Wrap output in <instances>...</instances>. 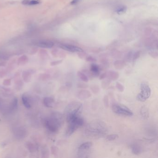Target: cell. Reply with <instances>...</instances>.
<instances>
[{
	"label": "cell",
	"instance_id": "6da1fadb",
	"mask_svg": "<svg viewBox=\"0 0 158 158\" xmlns=\"http://www.w3.org/2000/svg\"><path fill=\"white\" fill-rule=\"evenodd\" d=\"M108 127L105 122L100 120H95L89 123L85 128V134L91 137H101L108 133Z\"/></svg>",
	"mask_w": 158,
	"mask_h": 158
},
{
	"label": "cell",
	"instance_id": "7a4b0ae2",
	"mask_svg": "<svg viewBox=\"0 0 158 158\" xmlns=\"http://www.w3.org/2000/svg\"><path fill=\"white\" fill-rule=\"evenodd\" d=\"M64 122V117L60 113L55 112L45 121V126L51 132H58Z\"/></svg>",
	"mask_w": 158,
	"mask_h": 158
},
{
	"label": "cell",
	"instance_id": "3957f363",
	"mask_svg": "<svg viewBox=\"0 0 158 158\" xmlns=\"http://www.w3.org/2000/svg\"><path fill=\"white\" fill-rule=\"evenodd\" d=\"M83 109V104L79 102L73 101L68 104L64 110V115L67 122L74 118L80 116Z\"/></svg>",
	"mask_w": 158,
	"mask_h": 158
},
{
	"label": "cell",
	"instance_id": "277c9868",
	"mask_svg": "<svg viewBox=\"0 0 158 158\" xmlns=\"http://www.w3.org/2000/svg\"><path fill=\"white\" fill-rule=\"evenodd\" d=\"M68 123L69 124L66 130V135L70 136L84 124V120L81 116H78L73 119Z\"/></svg>",
	"mask_w": 158,
	"mask_h": 158
},
{
	"label": "cell",
	"instance_id": "5b68a950",
	"mask_svg": "<svg viewBox=\"0 0 158 158\" xmlns=\"http://www.w3.org/2000/svg\"><path fill=\"white\" fill-rule=\"evenodd\" d=\"M151 95V90L147 82H143L140 84V92L137 96V99L141 102H145L150 97Z\"/></svg>",
	"mask_w": 158,
	"mask_h": 158
},
{
	"label": "cell",
	"instance_id": "8992f818",
	"mask_svg": "<svg viewBox=\"0 0 158 158\" xmlns=\"http://www.w3.org/2000/svg\"><path fill=\"white\" fill-rule=\"evenodd\" d=\"M112 110L113 112L119 115L127 116H131L133 115V112L127 106L118 103L113 104Z\"/></svg>",
	"mask_w": 158,
	"mask_h": 158
},
{
	"label": "cell",
	"instance_id": "52a82bcc",
	"mask_svg": "<svg viewBox=\"0 0 158 158\" xmlns=\"http://www.w3.org/2000/svg\"><path fill=\"white\" fill-rule=\"evenodd\" d=\"M92 146V142L90 141L84 142L81 144L78 148V157L80 158L85 157V155L87 154V153Z\"/></svg>",
	"mask_w": 158,
	"mask_h": 158
},
{
	"label": "cell",
	"instance_id": "ba28073f",
	"mask_svg": "<svg viewBox=\"0 0 158 158\" xmlns=\"http://www.w3.org/2000/svg\"><path fill=\"white\" fill-rule=\"evenodd\" d=\"M60 47L62 48L63 49L72 52H82L83 50L81 48L77 47V46H73L72 45H65V44H62L60 45Z\"/></svg>",
	"mask_w": 158,
	"mask_h": 158
},
{
	"label": "cell",
	"instance_id": "9c48e42d",
	"mask_svg": "<svg viewBox=\"0 0 158 158\" xmlns=\"http://www.w3.org/2000/svg\"><path fill=\"white\" fill-rule=\"evenodd\" d=\"M36 45L41 48H50L54 46V43L50 40H41L36 43Z\"/></svg>",
	"mask_w": 158,
	"mask_h": 158
},
{
	"label": "cell",
	"instance_id": "30bf717a",
	"mask_svg": "<svg viewBox=\"0 0 158 158\" xmlns=\"http://www.w3.org/2000/svg\"><path fill=\"white\" fill-rule=\"evenodd\" d=\"M91 96V94L90 91L85 90H80L77 94L78 97L81 100L87 99L88 98H90Z\"/></svg>",
	"mask_w": 158,
	"mask_h": 158
},
{
	"label": "cell",
	"instance_id": "8fae6325",
	"mask_svg": "<svg viewBox=\"0 0 158 158\" xmlns=\"http://www.w3.org/2000/svg\"><path fill=\"white\" fill-rule=\"evenodd\" d=\"M101 68L97 64H92L90 65V72L93 76L97 77L100 74Z\"/></svg>",
	"mask_w": 158,
	"mask_h": 158
},
{
	"label": "cell",
	"instance_id": "7c38bea8",
	"mask_svg": "<svg viewBox=\"0 0 158 158\" xmlns=\"http://www.w3.org/2000/svg\"><path fill=\"white\" fill-rule=\"evenodd\" d=\"M140 114L142 118L147 119L149 117V111L148 108L146 105H143L140 108Z\"/></svg>",
	"mask_w": 158,
	"mask_h": 158
},
{
	"label": "cell",
	"instance_id": "4fadbf2b",
	"mask_svg": "<svg viewBox=\"0 0 158 158\" xmlns=\"http://www.w3.org/2000/svg\"><path fill=\"white\" fill-rule=\"evenodd\" d=\"M131 149L132 152L135 155H139L142 152L141 147L138 144H132L131 146Z\"/></svg>",
	"mask_w": 158,
	"mask_h": 158
},
{
	"label": "cell",
	"instance_id": "5bb4252c",
	"mask_svg": "<svg viewBox=\"0 0 158 158\" xmlns=\"http://www.w3.org/2000/svg\"><path fill=\"white\" fill-rule=\"evenodd\" d=\"M107 73V77L108 79L112 81H116L117 80L119 77V74L118 72L113 71V70H110L108 71Z\"/></svg>",
	"mask_w": 158,
	"mask_h": 158
},
{
	"label": "cell",
	"instance_id": "9a60e30c",
	"mask_svg": "<svg viewBox=\"0 0 158 158\" xmlns=\"http://www.w3.org/2000/svg\"><path fill=\"white\" fill-rule=\"evenodd\" d=\"M54 100L52 97H46L44 98L43 102L45 106L47 107H52L54 104Z\"/></svg>",
	"mask_w": 158,
	"mask_h": 158
},
{
	"label": "cell",
	"instance_id": "2e32d148",
	"mask_svg": "<svg viewBox=\"0 0 158 158\" xmlns=\"http://www.w3.org/2000/svg\"><path fill=\"white\" fill-rule=\"evenodd\" d=\"M30 98L26 95H23L22 96V101L24 106L26 108H29L31 107V103Z\"/></svg>",
	"mask_w": 158,
	"mask_h": 158
},
{
	"label": "cell",
	"instance_id": "e0dca14e",
	"mask_svg": "<svg viewBox=\"0 0 158 158\" xmlns=\"http://www.w3.org/2000/svg\"><path fill=\"white\" fill-rule=\"evenodd\" d=\"M77 75H78V77L83 81L85 82V83H87V82H88L89 81V78H88V77L84 72H80V71H78L77 72Z\"/></svg>",
	"mask_w": 158,
	"mask_h": 158
},
{
	"label": "cell",
	"instance_id": "ac0fdd59",
	"mask_svg": "<svg viewBox=\"0 0 158 158\" xmlns=\"http://www.w3.org/2000/svg\"><path fill=\"white\" fill-rule=\"evenodd\" d=\"M125 63L123 61L118 60L116 61L114 63V66L116 69L121 70L122 69V68H124L125 66Z\"/></svg>",
	"mask_w": 158,
	"mask_h": 158
},
{
	"label": "cell",
	"instance_id": "d6986e66",
	"mask_svg": "<svg viewBox=\"0 0 158 158\" xmlns=\"http://www.w3.org/2000/svg\"><path fill=\"white\" fill-rule=\"evenodd\" d=\"M118 134H111L108 135L105 137V140L107 141H113L118 138Z\"/></svg>",
	"mask_w": 158,
	"mask_h": 158
},
{
	"label": "cell",
	"instance_id": "ffe728a7",
	"mask_svg": "<svg viewBox=\"0 0 158 158\" xmlns=\"http://www.w3.org/2000/svg\"><path fill=\"white\" fill-rule=\"evenodd\" d=\"M90 89L92 90V92L94 93V94H97L98 92H99L100 89L98 85H93L90 87Z\"/></svg>",
	"mask_w": 158,
	"mask_h": 158
},
{
	"label": "cell",
	"instance_id": "44dd1931",
	"mask_svg": "<svg viewBox=\"0 0 158 158\" xmlns=\"http://www.w3.org/2000/svg\"><path fill=\"white\" fill-rule=\"evenodd\" d=\"M103 101V103H104V106L107 108H108L109 105H110V102H109V98H108V96L107 95H105L104 96Z\"/></svg>",
	"mask_w": 158,
	"mask_h": 158
},
{
	"label": "cell",
	"instance_id": "7402d4cb",
	"mask_svg": "<svg viewBox=\"0 0 158 158\" xmlns=\"http://www.w3.org/2000/svg\"><path fill=\"white\" fill-rule=\"evenodd\" d=\"M116 87L120 92H122L124 91V87L122 84H121L119 82H116Z\"/></svg>",
	"mask_w": 158,
	"mask_h": 158
},
{
	"label": "cell",
	"instance_id": "603a6c76",
	"mask_svg": "<svg viewBox=\"0 0 158 158\" xmlns=\"http://www.w3.org/2000/svg\"><path fill=\"white\" fill-rule=\"evenodd\" d=\"M126 10H127V8L125 6H123V7H122L120 8H118L116 11V12L118 14H122L126 12Z\"/></svg>",
	"mask_w": 158,
	"mask_h": 158
},
{
	"label": "cell",
	"instance_id": "cb8c5ba5",
	"mask_svg": "<svg viewBox=\"0 0 158 158\" xmlns=\"http://www.w3.org/2000/svg\"><path fill=\"white\" fill-rule=\"evenodd\" d=\"M111 80H110V79H107V80H105V81H103V82H102V87L103 88H106L108 86L110 85V82H111Z\"/></svg>",
	"mask_w": 158,
	"mask_h": 158
},
{
	"label": "cell",
	"instance_id": "d4e9b609",
	"mask_svg": "<svg viewBox=\"0 0 158 158\" xmlns=\"http://www.w3.org/2000/svg\"><path fill=\"white\" fill-rule=\"evenodd\" d=\"M40 1L39 0H31L26 3V4L29 5H34L39 4L40 3Z\"/></svg>",
	"mask_w": 158,
	"mask_h": 158
},
{
	"label": "cell",
	"instance_id": "484cf974",
	"mask_svg": "<svg viewBox=\"0 0 158 158\" xmlns=\"http://www.w3.org/2000/svg\"><path fill=\"white\" fill-rule=\"evenodd\" d=\"M77 87L78 88H87L88 87V86L87 84H85L84 83H82V82H79L78 84Z\"/></svg>",
	"mask_w": 158,
	"mask_h": 158
},
{
	"label": "cell",
	"instance_id": "4316f807",
	"mask_svg": "<svg viewBox=\"0 0 158 158\" xmlns=\"http://www.w3.org/2000/svg\"><path fill=\"white\" fill-rule=\"evenodd\" d=\"M107 77V73L105 72L104 73L102 74L101 75H100V76L99 77V79L100 80H102V79H104V78H106Z\"/></svg>",
	"mask_w": 158,
	"mask_h": 158
},
{
	"label": "cell",
	"instance_id": "83f0119b",
	"mask_svg": "<svg viewBox=\"0 0 158 158\" xmlns=\"http://www.w3.org/2000/svg\"><path fill=\"white\" fill-rule=\"evenodd\" d=\"M86 60L87 61H89V62H95L96 61V59L93 58H92L91 57H88L87 58Z\"/></svg>",
	"mask_w": 158,
	"mask_h": 158
},
{
	"label": "cell",
	"instance_id": "f1b7e54d",
	"mask_svg": "<svg viewBox=\"0 0 158 158\" xmlns=\"http://www.w3.org/2000/svg\"><path fill=\"white\" fill-rule=\"evenodd\" d=\"M140 55V53L139 52H136L135 54H134L133 57V60H135L137 59V58L139 57Z\"/></svg>",
	"mask_w": 158,
	"mask_h": 158
},
{
	"label": "cell",
	"instance_id": "f546056e",
	"mask_svg": "<svg viewBox=\"0 0 158 158\" xmlns=\"http://www.w3.org/2000/svg\"><path fill=\"white\" fill-rule=\"evenodd\" d=\"M62 60H59V61H55V62H52V66H56L57 64H59L60 63H61L62 62Z\"/></svg>",
	"mask_w": 158,
	"mask_h": 158
},
{
	"label": "cell",
	"instance_id": "4dcf8cb0",
	"mask_svg": "<svg viewBox=\"0 0 158 158\" xmlns=\"http://www.w3.org/2000/svg\"><path fill=\"white\" fill-rule=\"evenodd\" d=\"M81 0H72L71 2V4L73 5V4H76L78 3V2H79Z\"/></svg>",
	"mask_w": 158,
	"mask_h": 158
}]
</instances>
